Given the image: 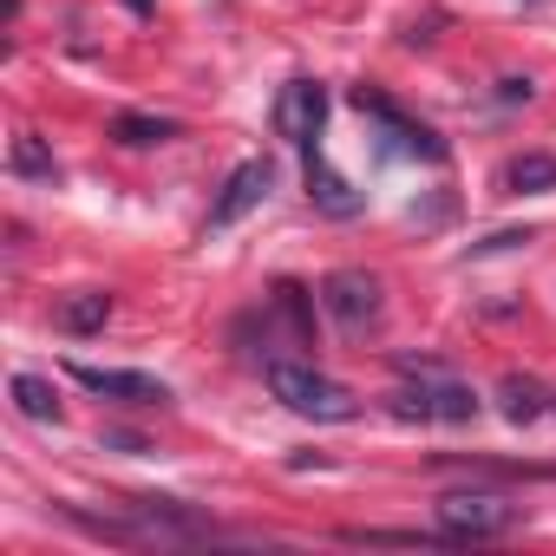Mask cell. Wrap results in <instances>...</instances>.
I'll list each match as a JSON object with an SVG mask.
<instances>
[{
    "instance_id": "cell-10",
    "label": "cell",
    "mask_w": 556,
    "mask_h": 556,
    "mask_svg": "<svg viewBox=\"0 0 556 556\" xmlns=\"http://www.w3.org/2000/svg\"><path fill=\"white\" fill-rule=\"evenodd\" d=\"M53 321H60L66 334H99V328L112 321V295H99V289H86V295H66V302L53 308Z\"/></svg>"
},
{
    "instance_id": "cell-12",
    "label": "cell",
    "mask_w": 556,
    "mask_h": 556,
    "mask_svg": "<svg viewBox=\"0 0 556 556\" xmlns=\"http://www.w3.org/2000/svg\"><path fill=\"white\" fill-rule=\"evenodd\" d=\"M112 138H118V144H164V138H177V118L125 112V118H112Z\"/></svg>"
},
{
    "instance_id": "cell-15",
    "label": "cell",
    "mask_w": 556,
    "mask_h": 556,
    "mask_svg": "<svg viewBox=\"0 0 556 556\" xmlns=\"http://www.w3.org/2000/svg\"><path fill=\"white\" fill-rule=\"evenodd\" d=\"M536 413H543V387L510 374V380H504V419H510V426H530Z\"/></svg>"
},
{
    "instance_id": "cell-6",
    "label": "cell",
    "mask_w": 556,
    "mask_h": 556,
    "mask_svg": "<svg viewBox=\"0 0 556 556\" xmlns=\"http://www.w3.org/2000/svg\"><path fill=\"white\" fill-rule=\"evenodd\" d=\"M321 118H328V92L315 79H289L282 99H275V131H282L295 151H315L321 144Z\"/></svg>"
},
{
    "instance_id": "cell-2",
    "label": "cell",
    "mask_w": 556,
    "mask_h": 556,
    "mask_svg": "<svg viewBox=\"0 0 556 556\" xmlns=\"http://www.w3.org/2000/svg\"><path fill=\"white\" fill-rule=\"evenodd\" d=\"M268 393L282 400L289 413L321 419V426H341V419L361 413V400H354L341 380H328V374H315V367H295V361H275V367H268Z\"/></svg>"
},
{
    "instance_id": "cell-1",
    "label": "cell",
    "mask_w": 556,
    "mask_h": 556,
    "mask_svg": "<svg viewBox=\"0 0 556 556\" xmlns=\"http://www.w3.org/2000/svg\"><path fill=\"white\" fill-rule=\"evenodd\" d=\"M400 374H406V387L393 393V413L400 419H445V426H471L478 419V393L465 380H452L445 361H413L406 354Z\"/></svg>"
},
{
    "instance_id": "cell-5",
    "label": "cell",
    "mask_w": 556,
    "mask_h": 556,
    "mask_svg": "<svg viewBox=\"0 0 556 556\" xmlns=\"http://www.w3.org/2000/svg\"><path fill=\"white\" fill-rule=\"evenodd\" d=\"M268 190H275V164L268 157H249V164H236L229 170V184L216 190V203H210V236H223V229H236L249 210H262L268 203Z\"/></svg>"
},
{
    "instance_id": "cell-8",
    "label": "cell",
    "mask_w": 556,
    "mask_h": 556,
    "mask_svg": "<svg viewBox=\"0 0 556 556\" xmlns=\"http://www.w3.org/2000/svg\"><path fill=\"white\" fill-rule=\"evenodd\" d=\"M354 105H361L367 118H380V125L393 131V144H400V151H413V157H439V138H432L426 125H413V118H406L393 99H380L374 86H361V92H354Z\"/></svg>"
},
{
    "instance_id": "cell-9",
    "label": "cell",
    "mask_w": 556,
    "mask_h": 556,
    "mask_svg": "<svg viewBox=\"0 0 556 556\" xmlns=\"http://www.w3.org/2000/svg\"><path fill=\"white\" fill-rule=\"evenodd\" d=\"M308 190H315V203H321L328 216H354V210H361V197L348 190V177H334V170L321 164V144L308 151Z\"/></svg>"
},
{
    "instance_id": "cell-13",
    "label": "cell",
    "mask_w": 556,
    "mask_h": 556,
    "mask_svg": "<svg viewBox=\"0 0 556 556\" xmlns=\"http://www.w3.org/2000/svg\"><path fill=\"white\" fill-rule=\"evenodd\" d=\"M8 170H14V177H34V184H60V164H53V151H47L40 138H14Z\"/></svg>"
},
{
    "instance_id": "cell-4",
    "label": "cell",
    "mask_w": 556,
    "mask_h": 556,
    "mask_svg": "<svg viewBox=\"0 0 556 556\" xmlns=\"http://www.w3.org/2000/svg\"><path fill=\"white\" fill-rule=\"evenodd\" d=\"M517 504H504V497H478V491H452L445 504H439V523L452 530V543H491V536H504V530H517Z\"/></svg>"
},
{
    "instance_id": "cell-7",
    "label": "cell",
    "mask_w": 556,
    "mask_h": 556,
    "mask_svg": "<svg viewBox=\"0 0 556 556\" xmlns=\"http://www.w3.org/2000/svg\"><path fill=\"white\" fill-rule=\"evenodd\" d=\"M73 380L99 400H118V406H164L170 387L151 380V374H131V367H92V361H73Z\"/></svg>"
},
{
    "instance_id": "cell-11",
    "label": "cell",
    "mask_w": 556,
    "mask_h": 556,
    "mask_svg": "<svg viewBox=\"0 0 556 556\" xmlns=\"http://www.w3.org/2000/svg\"><path fill=\"white\" fill-rule=\"evenodd\" d=\"M8 393H14V406H21L27 419H40V426L60 419V393H53V380H40V374H14Z\"/></svg>"
},
{
    "instance_id": "cell-3",
    "label": "cell",
    "mask_w": 556,
    "mask_h": 556,
    "mask_svg": "<svg viewBox=\"0 0 556 556\" xmlns=\"http://www.w3.org/2000/svg\"><path fill=\"white\" fill-rule=\"evenodd\" d=\"M321 308H328L348 334H367V328H380V315H387L380 282H374L367 268H334L328 282H321Z\"/></svg>"
},
{
    "instance_id": "cell-14",
    "label": "cell",
    "mask_w": 556,
    "mask_h": 556,
    "mask_svg": "<svg viewBox=\"0 0 556 556\" xmlns=\"http://www.w3.org/2000/svg\"><path fill=\"white\" fill-rule=\"evenodd\" d=\"M504 184H510V190H556V157H543V151L510 157V164H504Z\"/></svg>"
}]
</instances>
